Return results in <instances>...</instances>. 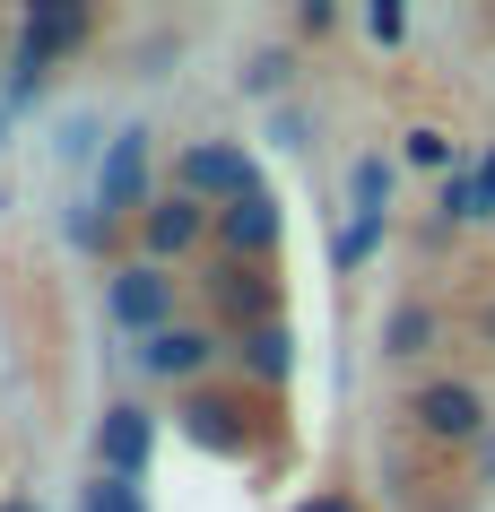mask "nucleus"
Masks as SVG:
<instances>
[{
  "instance_id": "obj_1",
  "label": "nucleus",
  "mask_w": 495,
  "mask_h": 512,
  "mask_svg": "<svg viewBox=\"0 0 495 512\" xmlns=\"http://www.w3.org/2000/svg\"><path fill=\"white\" fill-rule=\"evenodd\" d=\"M183 191H192L200 209L218 217V209H235V200H252V191H261V174H252L244 148H226V139H200V148H183Z\"/></svg>"
},
{
  "instance_id": "obj_2",
  "label": "nucleus",
  "mask_w": 495,
  "mask_h": 512,
  "mask_svg": "<svg viewBox=\"0 0 495 512\" xmlns=\"http://www.w3.org/2000/svg\"><path fill=\"white\" fill-rule=\"evenodd\" d=\"M79 35H87V9H70V0H44V9H27V27H18V61H9V87H18V96H35L44 61H53L61 44H79Z\"/></svg>"
},
{
  "instance_id": "obj_3",
  "label": "nucleus",
  "mask_w": 495,
  "mask_h": 512,
  "mask_svg": "<svg viewBox=\"0 0 495 512\" xmlns=\"http://www.w3.org/2000/svg\"><path fill=\"white\" fill-rule=\"evenodd\" d=\"M96 209L105 217H139L148 209V131H113L105 174H96Z\"/></svg>"
},
{
  "instance_id": "obj_4",
  "label": "nucleus",
  "mask_w": 495,
  "mask_h": 512,
  "mask_svg": "<svg viewBox=\"0 0 495 512\" xmlns=\"http://www.w3.org/2000/svg\"><path fill=\"white\" fill-rule=\"evenodd\" d=\"M417 434H435V443H469V434H487V400L469 391V382H426L409 400Z\"/></svg>"
},
{
  "instance_id": "obj_5",
  "label": "nucleus",
  "mask_w": 495,
  "mask_h": 512,
  "mask_svg": "<svg viewBox=\"0 0 495 512\" xmlns=\"http://www.w3.org/2000/svg\"><path fill=\"white\" fill-rule=\"evenodd\" d=\"M148 452H157V417H148V408L122 400V408L96 417V460H105V478H139Z\"/></svg>"
},
{
  "instance_id": "obj_6",
  "label": "nucleus",
  "mask_w": 495,
  "mask_h": 512,
  "mask_svg": "<svg viewBox=\"0 0 495 512\" xmlns=\"http://www.w3.org/2000/svg\"><path fill=\"white\" fill-rule=\"evenodd\" d=\"M105 304H113V322L122 330H139V339H157L165 330V313H174V287H165V270H113V287H105Z\"/></svg>"
},
{
  "instance_id": "obj_7",
  "label": "nucleus",
  "mask_w": 495,
  "mask_h": 512,
  "mask_svg": "<svg viewBox=\"0 0 495 512\" xmlns=\"http://www.w3.org/2000/svg\"><path fill=\"white\" fill-rule=\"evenodd\" d=\"M278 235H287V226H278V200H270V191H252V200H235V209H218V243L244 261V270H252V261H270Z\"/></svg>"
},
{
  "instance_id": "obj_8",
  "label": "nucleus",
  "mask_w": 495,
  "mask_h": 512,
  "mask_svg": "<svg viewBox=\"0 0 495 512\" xmlns=\"http://www.w3.org/2000/svg\"><path fill=\"white\" fill-rule=\"evenodd\" d=\"M218 313H226V322H235V330L252 339V330H270V313H278V287H270L261 270H244V261H235V270H218Z\"/></svg>"
},
{
  "instance_id": "obj_9",
  "label": "nucleus",
  "mask_w": 495,
  "mask_h": 512,
  "mask_svg": "<svg viewBox=\"0 0 495 512\" xmlns=\"http://www.w3.org/2000/svg\"><path fill=\"white\" fill-rule=\"evenodd\" d=\"M209 356H218V339H209V330H157V339L139 348V365H148V374H165V382H192V374H209Z\"/></svg>"
},
{
  "instance_id": "obj_10",
  "label": "nucleus",
  "mask_w": 495,
  "mask_h": 512,
  "mask_svg": "<svg viewBox=\"0 0 495 512\" xmlns=\"http://www.w3.org/2000/svg\"><path fill=\"white\" fill-rule=\"evenodd\" d=\"M200 226H209V209H200L192 191H174V200H148V252L157 261H174V252H192Z\"/></svg>"
},
{
  "instance_id": "obj_11",
  "label": "nucleus",
  "mask_w": 495,
  "mask_h": 512,
  "mask_svg": "<svg viewBox=\"0 0 495 512\" xmlns=\"http://www.w3.org/2000/svg\"><path fill=\"white\" fill-rule=\"evenodd\" d=\"M183 434H192L200 452H244L252 443V426H244L235 400H183Z\"/></svg>"
},
{
  "instance_id": "obj_12",
  "label": "nucleus",
  "mask_w": 495,
  "mask_h": 512,
  "mask_svg": "<svg viewBox=\"0 0 495 512\" xmlns=\"http://www.w3.org/2000/svg\"><path fill=\"white\" fill-rule=\"evenodd\" d=\"M287 365H296L287 322H270V330H252V339H244V374H252V382H287Z\"/></svg>"
},
{
  "instance_id": "obj_13",
  "label": "nucleus",
  "mask_w": 495,
  "mask_h": 512,
  "mask_svg": "<svg viewBox=\"0 0 495 512\" xmlns=\"http://www.w3.org/2000/svg\"><path fill=\"white\" fill-rule=\"evenodd\" d=\"M426 339H435V322H426L417 304H400V313H391V322H383V356H417V348H426Z\"/></svg>"
},
{
  "instance_id": "obj_14",
  "label": "nucleus",
  "mask_w": 495,
  "mask_h": 512,
  "mask_svg": "<svg viewBox=\"0 0 495 512\" xmlns=\"http://www.w3.org/2000/svg\"><path fill=\"white\" fill-rule=\"evenodd\" d=\"M79 512H139V486L131 478H87L79 486Z\"/></svg>"
},
{
  "instance_id": "obj_15",
  "label": "nucleus",
  "mask_w": 495,
  "mask_h": 512,
  "mask_svg": "<svg viewBox=\"0 0 495 512\" xmlns=\"http://www.w3.org/2000/svg\"><path fill=\"white\" fill-rule=\"evenodd\" d=\"M374 243H383V209H357V226H339V270H357Z\"/></svg>"
},
{
  "instance_id": "obj_16",
  "label": "nucleus",
  "mask_w": 495,
  "mask_h": 512,
  "mask_svg": "<svg viewBox=\"0 0 495 512\" xmlns=\"http://www.w3.org/2000/svg\"><path fill=\"white\" fill-rule=\"evenodd\" d=\"M400 157H409L417 174H435V165H452V139H443V131H409V139H400Z\"/></svg>"
},
{
  "instance_id": "obj_17",
  "label": "nucleus",
  "mask_w": 495,
  "mask_h": 512,
  "mask_svg": "<svg viewBox=\"0 0 495 512\" xmlns=\"http://www.w3.org/2000/svg\"><path fill=\"white\" fill-rule=\"evenodd\" d=\"M365 35H374V44H400V35H409V9H400V0H374V9H365Z\"/></svg>"
},
{
  "instance_id": "obj_18",
  "label": "nucleus",
  "mask_w": 495,
  "mask_h": 512,
  "mask_svg": "<svg viewBox=\"0 0 495 512\" xmlns=\"http://www.w3.org/2000/svg\"><path fill=\"white\" fill-rule=\"evenodd\" d=\"M469 200H478V217H495V148L478 157V174H469Z\"/></svg>"
},
{
  "instance_id": "obj_19",
  "label": "nucleus",
  "mask_w": 495,
  "mask_h": 512,
  "mask_svg": "<svg viewBox=\"0 0 495 512\" xmlns=\"http://www.w3.org/2000/svg\"><path fill=\"white\" fill-rule=\"evenodd\" d=\"M296 512H357V504H348V495H304Z\"/></svg>"
},
{
  "instance_id": "obj_20",
  "label": "nucleus",
  "mask_w": 495,
  "mask_h": 512,
  "mask_svg": "<svg viewBox=\"0 0 495 512\" xmlns=\"http://www.w3.org/2000/svg\"><path fill=\"white\" fill-rule=\"evenodd\" d=\"M0 512H44V504H35V495H0Z\"/></svg>"
},
{
  "instance_id": "obj_21",
  "label": "nucleus",
  "mask_w": 495,
  "mask_h": 512,
  "mask_svg": "<svg viewBox=\"0 0 495 512\" xmlns=\"http://www.w3.org/2000/svg\"><path fill=\"white\" fill-rule=\"evenodd\" d=\"M487 486H495V443H487Z\"/></svg>"
},
{
  "instance_id": "obj_22",
  "label": "nucleus",
  "mask_w": 495,
  "mask_h": 512,
  "mask_svg": "<svg viewBox=\"0 0 495 512\" xmlns=\"http://www.w3.org/2000/svg\"><path fill=\"white\" fill-rule=\"evenodd\" d=\"M487 339H495V304H487Z\"/></svg>"
}]
</instances>
